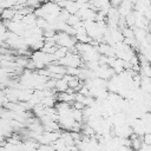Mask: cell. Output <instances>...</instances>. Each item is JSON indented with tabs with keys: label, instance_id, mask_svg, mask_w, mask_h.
<instances>
[{
	"label": "cell",
	"instance_id": "3",
	"mask_svg": "<svg viewBox=\"0 0 151 151\" xmlns=\"http://www.w3.org/2000/svg\"><path fill=\"white\" fill-rule=\"evenodd\" d=\"M17 13V9L14 7L12 8H4L1 12H0V19L2 21H8V20H12V18L14 17V14Z\"/></svg>",
	"mask_w": 151,
	"mask_h": 151
},
{
	"label": "cell",
	"instance_id": "10",
	"mask_svg": "<svg viewBox=\"0 0 151 151\" xmlns=\"http://www.w3.org/2000/svg\"><path fill=\"white\" fill-rule=\"evenodd\" d=\"M129 1H130V2H131V4H132V5H134V4H136V1H137V0H129Z\"/></svg>",
	"mask_w": 151,
	"mask_h": 151
},
{
	"label": "cell",
	"instance_id": "2",
	"mask_svg": "<svg viewBox=\"0 0 151 151\" xmlns=\"http://www.w3.org/2000/svg\"><path fill=\"white\" fill-rule=\"evenodd\" d=\"M117 9H118L119 15L125 17V15H127L130 12L133 11V5H132L129 0H123V1L117 6Z\"/></svg>",
	"mask_w": 151,
	"mask_h": 151
},
{
	"label": "cell",
	"instance_id": "1",
	"mask_svg": "<svg viewBox=\"0 0 151 151\" xmlns=\"http://www.w3.org/2000/svg\"><path fill=\"white\" fill-rule=\"evenodd\" d=\"M57 63L65 67H81L83 66V59L78 54L72 53V52H67V54L63 57L61 59L57 60Z\"/></svg>",
	"mask_w": 151,
	"mask_h": 151
},
{
	"label": "cell",
	"instance_id": "6",
	"mask_svg": "<svg viewBox=\"0 0 151 151\" xmlns=\"http://www.w3.org/2000/svg\"><path fill=\"white\" fill-rule=\"evenodd\" d=\"M42 2H44V0H26V6L35 9V8L40 7Z\"/></svg>",
	"mask_w": 151,
	"mask_h": 151
},
{
	"label": "cell",
	"instance_id": "4",
	"mask_svg": "<svg viewBox=\"0 0 151 151\" xmlns=\"http://www.w3.org/2000/svg\"><path fill=\"white\" fill-rule=\"evenodd\" d=\"M35 20H37V15L32 12V13H28V14L24 15V18H22L21 21H22L26 26H33V25H35Z\"/></svg>",
	"mask_w": 151,
	"mask_h": 151
},
{
	"label": "cell",
	"instance_id": "7",
	"mask_svg": "<svg viewBox=\"0 0 151 151\" xmlns=\"http://www.w3.org/2000/svg\"><path fill=\"white\" fill-rule=\"evenodd\" d=\"M80 21V18L77 15V14H70V17H68V19H67V21H66V24H68L70 26H74V25H77L78 22Z\"/></svg>",
	"mask_w": 151,
	"mask_h": 151
},
{
	"label": "cell",
	"instance_id": "8",
	"mask_svg": "<svg viewBox=\"0 0 151 151\" xmlns=\"http://www.w3.org/2000/svg\"><path fill=\"white\" fill-rule=\"evenodd\" d=\"M47 25H48V22L46 21V19H44V18H37V20H35V26L38 27V28H40V29H45L46 27H47Z\"/></svg>",
	"mask_w": 151,
	"mask_h": 151
},
{
	"label": "cell",
	"instance_id": "5",
	"mask_svg": "<svg viewBox=\"0 0 151 151\" xmlns=\"http://www.w3.org/2000/svg\"><path fill=\"white\" fill-rule=\"evenodd\" d=\"M67 88H68L67 83H66V81H65L63 78H59V79H57V80H55L54 90H55L57 92H65Z\"/></svg>",
	"mask_w": 151,
	"mask_h": 151
},
{
	"label": "cell",
	"instance_id": "9",
	"mask_svg": "<svg viewBox=\"0 0 151 151\" xmlns=\"http://www.w3.org/2000/svg\"><path fill=\"white\" fill-rule=\"evenodd\" d=\"M136 151H151V147H150V145L142 144V146H140L138 150H136Z\"/></svg>",
	"mask_w": 151,
	"mask_h": 151
}]
</instances>
